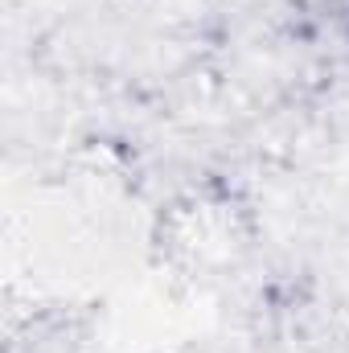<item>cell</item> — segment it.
Instances as JSON below:
<instances>
[{
  "mask_svg": "<svg viewBox=\"0 0 349 353\" xmlns=\"http://www.w3.org/2000/svg\"><path fill=\"white\" fill-rule=\"evenodd\" d=\"M346 37H349V25H346Z\"/></svg>",
  "mask_w": 349,
  "mask_h": 353,
  "instance_id": "cell-1",
  "label": "cell"
}]
</instances>
